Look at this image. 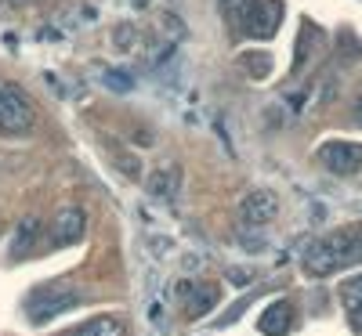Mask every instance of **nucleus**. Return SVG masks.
Masks as SVG:
<instances>
[{
    "label": "nucleus",
    "instance_id": "nucleus-14",
    "mask_svg": "<svg viewBox=\"0 0 362 336\" xmlns=\"http://www.w3.org/2000/svg\"><path fill=\"white\" fill-rule=\"evenodd\" d=\"M239 66H243V73L250 80H268L272 76V54L264 51H247V54H239Z\"/></svg>",
    "mask_w": 362,
    "mask_h": 336
},
{
    "label": "nucleus",
    "instance_id": "nucleus-13",
    "mask_svg": "<svg viewBox=\"0 0 362 336\" xmlns=\"http://www.w3.org/2000/svg\"><path fill=\"white\" fill-rule=\"evenodd\" d=\"M69 336H127V325L119 322V318H112V315H102V318H95V322L73 329Z\"/></svg>",
    "mask_w": 362,
    "mask_h": 336
},
{
    "label": "nucleus",
    "instance_id": "nucleus-7",
    "mask_svg": "<svg viewBox=\"0 0 362 336\" xmlns=\"http://www.w3.org/2000/svg\"><path fill=\"white\" fill-rule=\"evenodd\" d=\"M87 235V217L80 206H62L54 213V224H51V242L54 246H76V242H83Z\"/></svg>",
    "mask_w": 362,
    "mask_h": 336
},
{
    "label": "nucleus",
    "instance_id": "nucleus-17",
    "mask_svg": "<svg viewBox=\"0 0 362 336\" xmlns=\"http://www.w3.org/2000/svg\"><path fill=\"white\" fill-rule=\"evenodd\" d=\"M312 40H315V33L305 25L300 29V40H297V62H293V73H300L305 69V58H308V47H312Z\"/></svg>",
    "mask_w": 362,
    "mask_h": 336
},
{
    "label": "nucleus",
    "instance_id": "nucleus-6",
    "mask_svg": "<svg viewBox=\"0 0 362 336\" xmlns=\"http://www.w3.org/2000/svg\"><path fill=\"white\" fill-rule=\"evenodd\" d=\"M174 300L185 308L189 318H199V315H206V311H214L221 296H218L214 286H199V282L181 279V282H174Z\"/></svg>",
    "mask_w": 362,
    "mask_h": 336
},
{
    "label": "nucleus",
    "instance_id": "nucleus-8",
    "mask_svg": "<svg viewBox=\"0 0 362 336\" xmlns=\"http://www.w3.org/2000/svg\"><path fill=\"white\" fill-rule=\"evenodd\" d=\"M276 213H279V199L268 188H254L239 203V221L243 224H268V221H276Z\"/></svg>",
    "mask_w": 362,
    "mask_h": 336
},
{
    "label": "nucleus",
    "instance_id": "nucleus-16",
    "mask_svg": "<svg viewBox=\"0 0 362 336\" xmlns=\"http://www.w3.org/2000/svg\"><path fill=\"white\" fill-rule=\"evenodd\" d=\"M134 40H138V29H134L131 22L116 25V33H112V44H116L119 51H131V47H134Z\"/></svg>",
    "mask_w": 362,
    "mask_h": 336
},
{
    "label": "nucleus",
    "instance_id": "nucleus-20",
    "mask_svg": "<svg viewBox=\"0 0 362 336\" xmlns=\"http://www.w3.org/2000/svg\"><path fill=\"white\" fill-rule=\"evenodd\" d=\"M247 304H250V296H243V300H239V304H235V308H232V311H228V315H225V318H221L218 325H232V322H235L239 315H243V311H247Z\"/></svg>",
    "mask_w": 362,
    "mask_h": 336
},
{
    "label": "nucleus",
    "instance_id": "nucleus-10",
    "mask_svg": "<svg viewBox=\"0 0 362 336\" xmlns=\"http://www.w3.org/2000/svg\"><path fill=\"white\" fill-rule=\"evenodd\" d=\"M290 325H293V308H290V300L268 304L264 315H261V322H257V329H261L264 336H286Z\"/></svg>",
    "mask_w": 362,
    "mask_h": 336
},
{
    "label": "nucleus",
    "instance_id": "nucleus-23",
    "mask_svg": "<svg viewBox=\"0 0 362 336\" xmlns=\"http://www.w3.org/2000/svg\"><path fill=\"white\" fill-rule=\"evenodd\" d=\"M134 8H148V0H134Z\"/></svg>",
    "mask_w": 362,
    "mask_h": 336
},
{
    "label": "nucleus",
    "instance_id": "nucleus-15",
    "mask_svg": "<svg viewBox=\"0 0 362 336\" xmlns=\"http://www.w3.org/2000/svg\"><path fill=\"white\" fill-rule=\"evenodd\" d=\"M102 80H105V87L119 90V95H131V90H134V76H131V73H119V69H112V73H105Z\"/></svg>",
    "mask_w": 362,
    "mask_h": 336
},
{
    "label": "nucleus",
    "instance_id": "nucleus-12",
    "mask_svg": "<svg viewBox=\"0 0 362 336\" xmlns=\"http://www.w3.org/2000/svg\"><path fill=\"white\" fill-rule=\"evenodd\" d=\"M341 300H344V311H348V322L355 332H362V275L348 279L341 286Z\"/></svg>",
    "mask_w": 362,
    "mask_h": 336
},
{
    "label": "nucleus",
    "instance_id": "nucleus-19",
    "mask_svg": "<svg viewBox=\"0 0 362 336\" xmlns=\"http://www.w3.org/2000/svg\"><path fill=\"white\" fill-rule=\"evenodd\" d=\"M239 246L250 250V253H261V250L268 246V239H261V235H254V232H243V235H239Z\"/></svg>",
    "mask_w": 362,
    "mask_h": 336
},
{
    "label": "nucleus",
    "instance_id": "nucleus-2",
    "mask_svg": "<svg viewBox=\"0 0 362 336\" xmlns=\"http://www.w3.org/2000/svg\"><path fill=\"white\" fill-rule=\"evenodd\" d=\"M232 22L243 37H254V40H268L276 37V29L283 22V4L279 0H235L232 4Z\"/></svg>",
    "mask_w": 362,
    "mask_h": 336
},
{
    "label": "nucleus",
    "instance_id": "nucleus-21",
    "mask_svg": "<svg viewBox=\"0 0 362 336\" xmlns=\"http://www.w3.org/2000/svg\"><path fill=\"white\" fill-rule=\"evenodd\" d=\"M181 268H185V271H196V268H199V257H196V253H185V257H181Z\"/></svg>",
    "mask_w": 362,
    "mask_h": 336
},
{
    "label": "nucleus",
    "instance_id": "nucleus-22",
    "mask_svg": "<svg viewBox=\"0 0 362 336\" xmlns=\"http://www.w3.org/2000/svg\"><path fill=\"white\" fill-rule=\"evenodd\" d=\"M8 4H15V8H22V4H29V0H8Z\"/></svg>",
    "mask_w": 362,
    "mask_h": 336
},
{
    "label": "nucleus",
    "instance_id": "nucleus-26",
    "mask_svg": "<svg viewBox=\"0 0 362 336\" xmlns=\"http://www.w3.org/2000/svg\"><path fill=\"white\" fill-rule=\"evenodd\" d=\"M358 116H362V102H358Z\"/></svg>",
    "mask_w": 362,
    "mask_h": 336
},
{
    "label": "nucleus",
    "instance_id": "nucleus-1",
    "mask_svg": "<svg viewBox=\"0 0 362 336\" xmlns=\"http://www.w3.org/2000/svg\"><path fill=\"white\" fill-rule=\"evenodd\" d=\"M362 260V250H358V239L355 232H334L305 250V268L308 275H329L337 268H348V264H358Z\"/></svg>",
    "mask_w": 362,
    "mask_h": 336
},
{
    "label": "nucleus",
    "instance_id": "nucleus-18",
    "mask_svg": "<svg viewBox=\"0 0 362 336\" xmlns=\"http://www.w3.org/2000/svg\"><path fill=\"white\" fill-rule=\"evenodd\" d=\"M112 160H116V167H119V170H124L127 177H141V167H138V160L131 156V152H116V156H112Z\"/></svg>",
    "mask_w": 362,
    "mask_h": 336
},
{
    "label": "nucleus",
    "instance_id": "nucleus-11",
    "mask_svg": "<svg viewBox=\"0 0 362 336\" xmlns=\"http://www.w3.org/2000/svg\"><path fill=\"white\" fill-rule=\"evenodd\" d=\"M37 242H40V217H37V213H29V217H22V221H18V228H15V239H11V257H15V260L29 257V253L37 250Z\"/></svg>",
    "mask_w": 362,
    "mask_h": 336
},
{
    "label": "nucleus",
    "instance_id": "nucleus-25",
    "mask_svg": "<svg viewBox=\"0 0 362 336\" xmlns=\"http://www.w3.org/2000/svg\"><path fill=\"white\" fill-rule=\"evenodd\" d=\"M221 4H228V8H232V4H235V0H221Z\"/></svg>",
    "mask_w": 362,
    "mask_h": 336
},
{
    "label": "nucleus",
    "instance_id": "nucleus-9",
    "mask_svg": "<svg viewBox=\"0 0 362 336\" xmlns=\"http://www.w3.org/2000/svg\"><path fill=\"white\" fill-rule=\"evenodd\" d=\"M148 196L153 199H163V203H170V199H177V192H181V167L177 163H160L153 174H148Z\"/></svg>",
    "mask_w": 362,
    "mask_h": 336
},
{
    "label": "nucleus",
    "instance_id": "nucleus-5",
    "mask_svg": "<svg viewBox=\"0 0 362 336\" xmlns=\"http://www.w3.org/2000/svg\"><path fill=\"white\" fill-rule=\"evenodd\" d=\"M319 163L326 170L341 174V177L358 174L362 170V145H355V141H326L319 148Z\"/></svg>",
    "mask_w": 362,
    "mask_h": 336
},
{
    "label": "nucleus",
    "instance_id": "nucleus-24",
    "mask_svg": "<svg viewBox=\"0 0 362 336\" xmlns=\"http://www.w3.org/2000/svg\"><path fill=\"white\" fill-rule=\"evenodd\" d=\"M355 239H358V250H362V232H355Z\"/></svg>",
    "mask_w": 362,
    "mask_h": 336
},
{
    "label": "nucleus",
    "instance_id": "nucleus-3",
    "mask_svg": "<svg viewBox=\"0 0 362 336\" xmlns=\"http://www.w3.org/2000/svg\"><path fill=\"white\" fill-rule=\"evenodd\" d=\"M80 304H83V293L80 289L51 286V289H37L33 296L25 300V315H29V322H33V325H47L51 318L80 308Z\"/></svg>",
    "mask_w": 362,
    "mask_h": 336
},
{
    "label": "nucleus",
    "instance_id": "nucleus-4",
    "mask_svg": "<svg viewBox=\"0 0 362 336\" xmlns=\"http://www.w3.org/2000/svg\"><path fill=\"white\" fill-rule=\"evenodd\" d=\"M33 127V105L15 87H0V134H25Z\"/></svg>",
    "mask_w": 362,
    "mask_h": 336
}]
</instances>
